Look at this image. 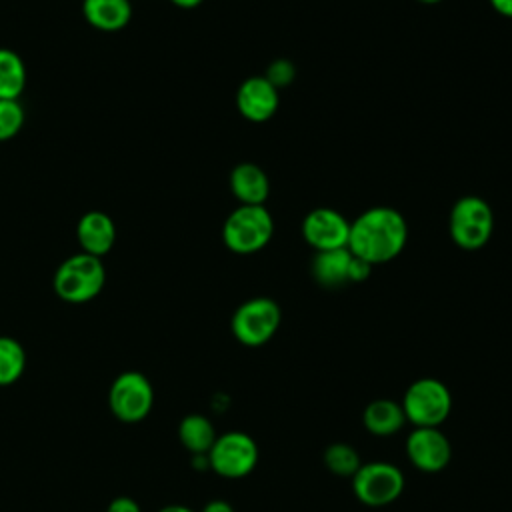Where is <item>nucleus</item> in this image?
Instances as JSON below:
<instances>
[{"label":"nucleus","mask_w":512,"mask_h":512,"mask_svg":"<svg viewBox=\"0 0 512 512\" xmlns=\"http://www.w3.org/2000/svg\"><path fill=\"white\" fill-rule=\"evenodd\" d=\"M26 368V352L16 338L0 336V386L14 384Z\"/></svg>","instance_id":"20"},{"label":"nucleus","mask_w":512,"mask_h":512,"mask_svg":"<svg viewBox=\"0 0 512 512\" xmlns=\"http://www.w3.org/2000/svg\"><path fill=\"white\" fill-rule=\"evenodd\" d=\"M26 112L18 100H0V142L12 140L24 126Z\"/></svg>","instance_id":"22"},{"label":"nucleus","mask_w":512,"mask_h":512,"mask_svg":"<svg viewBox=\"0 0 512 512\" xmlns=\"http://www.w3.org/2000/svg\"><path fill=\"white\" fill-rule=\"evenodd\" d=\"M404 490V474L390 462L362 464L352 476V492L366 506H386Z\"/></svg>","instance_id":"8"},{"label":"nucleus","mask_w":512,"mask_h":512,"mask_svg":"<svg viewBox=\"0 0 512 512\" xmlns=\"http://www.w3.org/2000/svg\"><path fill=\"white\" fill-rule=\"evenodd\" d=\"M104 282L106 268L102 258L80 250L58 264L52 286L60 300L70 304H84L102 292Z\"/></svg>","instance_id":"2"},{"label":"nucleus","mask_w":512,"mask_h":512,"mask_svg":"<svg viewBox=\"0 0 512 512\" xmlns=\"http://www.w3.org/2000/svg\"><path fill=\"white\" fill-rule=\"evenodd\" d=\"M406 242L408 224L396 208L374 206L350 222L348 250L372 266L394 260Z\"/></svg>","instance_id":"1"},{"label":"nucleus","mask_w":512,"mask_h":512,"mask_svg":"<svg viewBox=\"0 0 512 512\" xmlns=\"http://www.w3.org/2000/svg\"><path fill=\"white\" fill-rule=\"evenodd\" d=\"M406 456L414 468L434 474L448 466L452 446L438 428H414L406 440Z\"/></svg>","instance_id":"11"},{"label":"nucleus","mask_w":512,"mask_h":512,"mask_svg":"<svg viewBox=\"0 0 512 512\" xmlns=\"http://www.w3.org/2000/svg\"><path fill=\"white\" fill-rule=\"evenodd\" d=\"M364 426L370 434L374 436H392L396 434L404 422V410L402 404L388 400V398H380V400H372L366 408H364Z\"/></svg>","instance_id":"17"},{"label":"nucleus","mask_w":512,"mask_h":512,"mask_svg":"<svg viewBox=\"0 0 512 512\" xmlns=\"http://www.w3.org/2000/svg\"><path fill=\"white\" fill-rule=\"evenodd\" d=\"M282 322L280 304L268 296H256L242 302L232 314L234 338L250 348L262 346L278 332Z\"/></svg>","instance_id":"6"},{"label":"nucleus","mask_w":512,"mask_h":512,"mask_svg":"<svg viewBox=\"0 0 512 512\" xmlns=\"http://www.w3.org/2000/svg\"><path fill=\"white\" fill-rule=\"evenodd\" d=\"M352 260V252L348 248L314 252L312 258V278L324 288H338L348 284V266Z\"/></svg>","instance_id":"16"},{"label":"nucleus","mask_w":512,"mask_h":512,"mask_svg":"<svg viewBox=\"0 0 512 512\" xmlns=\"http://www.w3.org/2000/svg\"><path fill=\"white\" fill-rule=\"evenodd\" d=\"M448 232L452 242L462 250L472 252L484 248L494 232V212L490 204L474 194L458 198L450 210Z\"/></svg>","instance_id":"4"},{"label":"nucleus","mask_w":512,"mask_h":512,"mask_svg":"<svg viewBox=\"0 0 512 512\" xmlns=\"http://www.w3.org/2000/svg\"><path fill=\"white\" fill-rule=\"evenodd\" d=\"M106 512H142V510H140V506H138V502H136L134 498H130V496H118V498H114V500L108 504Z\"/></svg>","instance_id":"25"},{"label":"nucleus","mask_w":512,"mask_h":512,"mask_svg":"<svg viewBox=\"0 0 512 512\" xmlns=\"http://www.w3.org/2000/svg\"><path fill=\"white\" fill-rule=\"evenodd\" d=\"M350 222L334 208H314L302 220V236L314 252L348 248Z\"/></svg>","instance_id":"10"},{"label":"nucleus","mask_w":512,"mask_h":512,"mask_svg":"<svg viewBox=\"0 0 512 512\" xmlns=\"http://www.w3.org/2000/svg\"><path fill=\"white\" fill-rule=\"evenodd\" d=\"M490 6L506 18H512V0H490Z\"/></svg>","instance_id":"27"},{"label":"nucleus","mask_w":512,"mask_h":512,"mask_svg":"<svg viewBox=\"0 0 512 512\" xmlns=\"http://www.w3.org/2000/svg\"><path fill=\"white\" fill-rule=\"evenodd\" d=\"M324 464H326V468L332 474H336V476H350V478L362 466L358 452L354 450V446H350L346 442H334V444L326 446V450H324Z\"/></svg>","instance_id":"21"},{"label":"nucleus","mask_w":512,"mask_h":512,"mask_svg":"<svg viewBox=\"0 0 512 512\" xmlns=\"http://www.w3.org/2000/svg\"><path fill=\"white\" fill-rule=\"evenodd\" d=\"M278 92L286 86H290L296 78V66L288 58H276L268 64L266 72L262 74Z\"/></svg>","instance_id":"23"},{"label":"nucleus","mask_w":512,"mask_h":512,"mask_svg":"<svg viewBox=\"0 0 512 512\" xmlns=\"http://www.w3.org/2000/svg\"><path fill=\"white\" fill-rule=\"evenodd\" d=\"M230 190L240 204L264 206L270 194V180L258 164L240 162L230 172Z\"/></svg>","instance_id":"14"},{"label":"nucleus","mask_w":512,"mask_h":512,"mask_svg":"<svg viewBox=\"0 0 512 512\" xmlns=\"http://www.w3.org/2000/svg\"><path fill=\"white\" fill-rule=\"evenodd\" d=\"M280 106V92L264 78V76H250L246 78L236 92V108L238 112L254 122L270 120Z\"/></svg>","instance_id":"12"},{"label":"nucleus","mask_w":512,"mask_h":512,"mask_svg":"<svg viewBox=\"0 0 512 512\" xmlns=\"http://www.w3.org/2000/svg\"><path fill=\"white\" fill-rule=\"evenodd\" d=\"M84 20L102 32H118L132 18L130 0H82Z\"/></svg>","instance_id":"15"},{"label":"nucleus","mask_w":512,"mask_h":512,"mask_svg":"<svg viewBox=\"0 0 512 512\" xmlns=\"http://www.w3.org/2000/svg\"><path fill=\"white\" fill-rule=\"evenodd\" d=\"M420 2H424V4H436V2H440V0H420Z\"/></svg>","instance_id":"30"},{"label":"nucleus","mask_w":512,"mask_h":512,"mask_svg":"<svg viewBox=\"0 0 512 512\" xmlns=\"http://www.w3.org/2000/svg\"><path fill=\"white\" fill-rule=\"evenodd\" d=\"M158 512H194V510L188 506H182V504H168V506L160 508Z\"/></svg>","instance_id":"29"},{"label":"nucleus","mask_w":512,"mask_h":512,"mask_svg":"<svg viewBox=\"0 0 512 512\" xmlns=\"http://www.w3.org/2000/svg\"><path fill=\"white\" fill-rule=\"evenodd\" d=\"M370 272H372V264L352 254V260L348 266V282H364L370 276Z\"/></svg>","instance_id":"24"},{"label":"nucleus","mask_w":512,"mask_h":512,"mask_svg":"<svg viewBox=\"0 0 512 512\" xmlns=\"http://www.w3.org/2000/svg\"><path fill=\"white\" fill-rule=\"evenodd\" d=\"M274 234V220L266 206L240 204L234 208L222 226L224 246L240 256L256 254L268 246Z\"/></svg>","instance_id":"3"},{"label":"nucleus","mask_w":512,"mask_h":512,"mask_svg":"<svg viewBox=\"0 0 512 512\" xmlns=\"http://www.w3.org/2000/svg\"><path fill=\"white\" fill-rule=\"evenodd\" d=\"M202 512H234V508H232V504L226 502V500H210V502L202 508Z\"/></svg>","instance_id":"26"},{"label":"nucleus","mask_w":512,"mask_h":512,"mask_svg":"<svg viewBox=\"0 0 512 512\" xmlns=\"http://www.w3.org/2000/svg\"><path fill=\"white\" fill-rule=\"evenodd\" d=\"M154 404V390L150 380L136 370H126L116 376L108 392V406L112 414L126 424L142 422Z\"/></svg>","instance_id":"7"},{"label":"nucleus","mask_w":512,"mask_h":512,"mask_svg":"<svg viewBox=\"0 0 512 512\" xmlns=\"http://www.w3.org/2000/svg\"><path fill=\"white\" fill-rule=\"evenodd\" d=\"M26 88V64L10 48H0V100H18Z\"/></svg>","instance_id":"19"},{"label":"nucleus","mask_w":512,"mask_h":512,"mask_svg":"<svg viewBox=\"0 0 512 512\" xmlns=\"http://www.w3.org/2000/svg\"><path fill=\"white\" fill-rule=\"evenodd\" d=\"M76 238L82 252L102 258L116 242V224L106 212L90 210L80 216L76 224Z\"/></svg>","instance_id":"13"},{"label":"nucleus","mask_w":512,"mask_h":512,"mask_svg":"<svg viewBox=\"0 0 512 512\" xmlns=\"http://www.w3.org/2000/svg\"><path fill=\"white\" fill-rule=\"evenodd\" d=\"M174 6H178V8H186V10H190V8H196V6H200L204 0H170Z\"/></svg>","instance_id":"28"},{"label":"nucleus","mask_w":512,"mask_h":512,"mask_svg":"<svg viewBox=\"0 0 512 512\" xmlns=\"http://www.w3.org/2000/svg\"><path fill=\"white\" fill-rule=\"evenodd\" d=\"M402 410L416 428H438L452 410V394L444 382L420 378L406 388Z\"/></svg>","instance_id":"5"},{"label":"nucleus","mask_w":512,"mask_h":512,"mask_svg":"<svg viewBox=\"0 0 512 512\" xmlns=\"http://www.w3.org/2000/svg\"><path fill=\"white\" fill-rule=\"evenodd\" d=\"M178 438L190 454H208L216 442L214 424L202 414H188L178 424Z\"/></svg>","instance_id":"18"},{"label":"nucleus","mask_w":512,"mask_h":512,"mask_svg":"<svg viewBox=\"0 0 512 512\" xmlns=\"http://www.w3.org/2000/svg\"><path fill=\"white\" fill-rule=\"evenodd\" d=\"M210 470L222 478H244L258 464L256 442L238 430L220 434L208 452Z\"/></svg>","instance_id":"9"}]
</instances>
